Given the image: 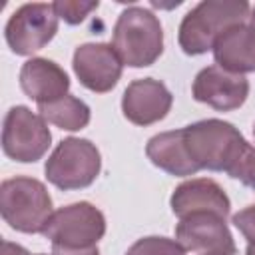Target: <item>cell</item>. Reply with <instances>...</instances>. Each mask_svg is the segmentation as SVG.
<instances>
[{"label":"cell","mask_w":255,"mask_h":255,"mask_svg":"<svg viewBox=\"0 0 255 255\" xmlns=\"http://www.w3.org/2000/svg\"><path fill=\"white\" fill-rule=\"evenodd\" d=\"M233 225L243 233L249 245H255V203L233 215Z\"/></svg>","instance_id":"cell-21"},{"label":"cell","mask_w":255,"mask_h":255,"mask_svg":"<svg viewBox=\"0 0 255 255\" xmlns=\"http://www.w3.org/2000/svg\"><path fill=\"white\" fill-rule=\"evenodd\" d=\"M38 112L46 120V124H52V126H56L60 129H68V131L84 129L92 118L88 104L70 94H66L54 102L40 104Z\"/></svg>","instance_id":"cell-17"},{"label":"cell","mask_w":255,"mask_h":255,"mask_svg":"<svg viewBox=\"0 0 255 255\" xmlns=\"http://www.w3.org/2000/svg\"><path fill=\"white\" fill-rule=\"evenodd\" d=\"M58 14L54 4H22L6 22L4 38L16 56H30L42 50L58 32Z\"/></svg>","instance_id":"cell-8"},{"label":"cell","mask_w":255,"mask_h":255,"mask_svg":"<svg viewBox=\"0 0 255 255\" xmlns=\"http://www.w3.org/2000/svg\"><path fill=\"white\" fill-rule=\"evenodd\" d=\"M173 96L167 86L153 78L133 80L122 98L124 116L135 126H151L167 116Z\"/></svg>","instance_id":"cell-12"},{"label":"cell","mask_w":255,"mask_h":255,"mask_svg":"<svg viewBox=\"0 0 255 255\" xmlns=\"http://www.w3.org/2000/svg\"><path fill=\"white\" fill-rule=\"evenodd\" d=\"M249 26L251 28H255V6L251 8V12H249Z\"/></svg>","instance_id":"cell-24"},{"label":"cell","mask_w":255,"mask_h":255,"mask_svg":"<svg viewBox=\"0 0 255 255\" xmlns=\"http://www.w3.org/2000/svg\"><path fill=\"white\" fill-rule=\"evenodd\" d=\"M175 241L195 255H235L237 247L225 223V217L201 211L179 219L175 227Z\"/></svg>","instance_id":"cell-9"},{"label":"cell","mask_w":255,"mask_h":255,"mask_svg":"<svg viewBox=\"0 0 255 255\" xmlns=\"http://www.w3.org/2000/svg\"><path fill=\"white\" fill-rule=\"evenodd\" d=\"M38 255H46V253H38ZM50 255H100L98 247H90V249H58L52 247Z\"/></svg>","instance_id":"cell-22"},{"label":"cell","mask_w":255,"mask_h":255,"mask_svg":"<svg viewBox=\"0 0 255 255\" xmlns=\"http://www.w3.org/2000/svg\"><path fill=\"white\" fill-rule=\"evenodd\" d=\"M2 255H30L22 245L12 243V241H2Z\"/></svg>","instance_id":"cell-23"},{"label":"cell","mask_w":255,"mask_h":255,"mask_svg":"<svg viewBox=\"0 0 255 255\" xmlns=\"http://www.w3.org/2000/svg\"><path fill=\"white\" fill-rule=\"evenodd\" d=\"M251 6L245 0H203L193 6L179 24V48L187 56H199L213 50L217 38L249 20Z\"/></svg>","instance_id":"cell-2"},{"label":"cell","mask_w":255,"mask_h":255,"mask_svg":"<svg viewBox=\"0 0 255 255\" xmlns=\"http://www.w3.org/2000/svg\"><path fill=\"white\" fill-rule=\"evenodd\" d=\"M215 64L231 74L255 72V28L239 24L225 30L213 44Z\"/></svg>","instance_id":"cell-15"},{"label":"cell","mask_w":255,"mask_h":255,"mask_svg":"<svg viewBox=\"0 0 255 255\" xmlns=\"http://www.w3.org/2000/svg\"><path fill=\"white\" fill-rule=\"evenodd\" d=\"M126 255H185V249L175 241L159 235H149L137 239Z\"/></svg>","instance_id":"cell-18"},{"label":"cell","mask_w":255,"mask_h":255,"mask_svg":"<svg viewBox=\"0 0 255 255\" xmlns=\"http://www.w3.org/2000/svg\"><path fill=\"white\" fill-rule=\"evenodd\" d=\"M191 94L197 102L219 112H231L245 104L249 96V82L241 74H231L219 66H207L197 72Z\"/></svg>","instance_id":"cell-11"},{"label":"cell","mask_w":255,"mask_h":255,"mask_svg":"<svg viewBox=\"0 0 255 255\" xmlns=\"http://www.w3.org/2000/svg\"><path fill=\"white\" fill-rule=\"evenodd\" d=\"M169 205L179 219L201 211H211L227 219L231 209V201L223 187L209 177H195L179 183L171 193Z\"/></svg>","instance_id":"cell-13"},{"label":"cell","mask_w":255,"mask_h":255,"mask_svg":"<svg viewBox=\"0 0 255 255\" xmlns=\"http://www.w3.org/2000/svg\"><path fill=\"white\" fill-rule=\"evenodd\" d=\"M114 50L129 68L151 66L163 52V30L157 16L141 6L126 8L114 26Z\"/></svg>","instance_id":"cell-3"},{"label":"cell","mask_w":255,"mask_h":255,"mask_svg":"<svg viewBox=\"0 0 255 255\" xmlns=\"http://www.w3.org/2000/svg\"><path fill=\"white\" fill-rule=\"evenodd\" d=\"M229 177L241 181L245 187L255 191V147L253 145L245 147V151L241 153L239 161L229 171Z\"/></svg>","instance_id":"cell-20"},{"label":"cell","mask_w":255,"mask_h":255,"mask_svg":"<svg viewBox=\"0 0 255 255\" xmlns=\"http://www.w3.org/2000/svg\"><path fill=\"white\" fill-rule=\"evenodd\" d=\"M185 151L195 169L223 171L229 175L249 145L239 129L223 120L209 118L181 128Z\"/></svg>","instance_id":"cell-1"},{"label":"cell","mask_w":255,"mask_h":255,"mask_svg":"<svg viewBox=\"0 0 255 255\" xmlns=\"http://www.w3.org/2000/svg\"><path fill=\"white\" fill-rule=\"evenodd\" d=\"M50 141L52 133L40 114H34L26 106L8 110L2 126V149L10 159L34 163L48 151Z\"/></svg>","instance_id":"cell-7"},{"label":"cell","mask_w":255,"mask_h":255,"mask_svg":"<svg viewBox=\"0 0 255 255\" xmlns=\"http://www.w3.org/2000/svg\"><path fill=\"white\" fill-rule=\"evenodd\" d=\"M245 255H255V245H247V251Z\"/></svg>","instance_id":"cell-25"},{"label":"cell","mask_w":255,"mask_h":255,"mask_svg":"<svg viewBox=\"0 0 255 255\" xmlns=\"http://www.w3.org/2000/svg\"><path fill=\"white\" fill-rule=\"evenodd\" d=\"M145 155L149 157V161L163 169L169 175H195L197 169L191 163L185 145H183V135L181 129H171V131H161L155 133L147 145H145Z\"/></svg>","instance_id":"cell-16"},{"label":"cell","mask_w":255,"mask_h":255,"mask_svg":"<svg viewBox=\"0 0 255 255\" xmlns=\"http://www.w3.org/2000/svg\"><path fill=\"white\" fill-rule=\"evenodd\" d=\"M102 169L98 147L84 137H66L46 159V177L62 191L82 189L96 181Z\"/></svg>","instance_id":"cell-5"},{"label":"cell","mask_w":255,"mask_h":255,"mask_svg":"<svg viewBox=\"0 0 255 255\" xmlns=\"http://www.w3.org/2000/svg\"><path fill=\"white\" fill-rule=\"evenodd\" d=\"M253 135H255V126H253Z\"/></svg>","instance_id":"cell-26"},{"label":"cell","mask_w":255,"mask_h":255,"mask_svg":"<svg viewBox=\"0 0 255 255\" xmlns=\"http://www.w3.org/2000/svg\"><path fill=\"white\" fill-rule=\"evenodd\" d=\"M72 68L84 88L96 94H106L120 82L124 64L112 44L90 42L76 48Z\"/></svg>","instance_id":"cell-10"},{"label":"cell","mask_w":255,"mask_h":255,"mask_svg":"<svg viewBox=\"0 0 255 255\" xmlns=\"http://www.w3.org/2000/svg\"><path fill=\"white\" fill-rule=\"evenodd\" d=\"M98 6H100L98 0L96 2L94 0H90V2H86V0H58V2H54V10H56L58 18L70 26L84 22L94 10H98Z\"/></svg>","instance_id":"cell-19"},{"label":"cell","mask_w":255,"mask_h":255,"mask_svg":"<svg viewBox=\"0 0 255 255\" xmlns=\"http://www.w3.org/2000/svg\"><path fill=\"white\" fill-rule=\"evenodd\" d=\"M106 233L104 213L88 203L78 201L60 207L48 219L42 235L58 249H90L98 247V241Z\"/></svg>","instance_id":"cell-6"},{"label":"cell","mask_w":255,"mask_h":255,"mask_svg":"<svg viewBox=\"0 0 255 255\" xmlns=\"http://www.w3.org/2000/svg\"><path fill=\"white\" fill-rule=\"evenodd\" d=\"M2 219L20 233H42L52 217V197L46 185L34 177H12L0 185Z\"/></svg>","instance_id":"cell-4"},{"label":"cell","mask_w":255,"mask_h":255,"mask_svg":"<svg viewBox=\"0 0 255 255\" xmlns=\"http://www.w3.org/2000/svg\"><path fill=\"white\" fill-rule=\"evenodd\" d=\"M20 88L40 106L66 96L70 90V78L56 62L48 58H30L20 68Z\"/></svg>","instance_id":"cell-14"}]
</instances>
